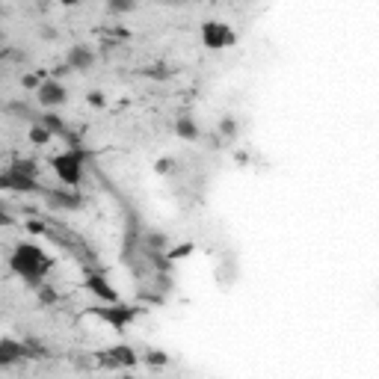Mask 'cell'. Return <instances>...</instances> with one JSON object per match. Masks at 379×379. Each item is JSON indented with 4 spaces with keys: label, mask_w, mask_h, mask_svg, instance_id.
Listing matches in <instances>:
<instances>
[{
    "label": "cell",
    "mask_w": 379,
    "mask_h": 379,
    "mask_svg": "<svg viewBox=\"0 0 379 379\" xmlns=\"http://www.w3.org/2000/svg\"><path fill=\"white\" fill-rule=\"evenodd\" d=\"M9 267H12L15 276H21L30 288H39V285H45V276H47V270L54 267V261L47 258L39 246L18 243L15 246V252H12V258H9Z\"/></svg>",
    "instance_id": "cell-1"
},
{
    "label": "cell",
    "mask_w": 379,
    "mask_h": 379,
    "mask_svg": "<svg viewBox=\"0 0 379 379\" xmlns=\"http://www.w3.org/2000/svg\"><path fill=\"white\" fill-rule=\"evenodd\" d=\"M92 157L89 148H65L62 154L51 157V166L57 172V178L62 181L69 190H77L80 187V181H84V166H86V160Z\"/></svg>",
    "instance_id": "cell-2"
},
{
    "label": "cell",
    "mask_w": 379,
    "mask_h": 379,
    "mask_svg": "<svg viewBox=\"0 0 379 379\" xmlns=\"http://www.w3.org/2000/svg\"><path fill=\"white\" fill-rule=\"evenodd\" d=\"M86 311H89V315H95L98 320H104L107 326H113L116 332H125V329H128L130 323H134L145 308H140V305H119V302H116V305H110V308H98V305H92V308H86Z\"/></svg>",
    "instance_id": "cell-3"
},
{
    "label": "cell",
    "mask_w": 379,
    "mask_h": 379,
    "mask_svg": "<svg viewBox=\"0 0 379 379\" xmlns=\"http://www.w3.org/2000/svg\"><path fill=\"white\" fill-rule=\"evenodd\" d=\"M140 361L137 350L128 347V344H116V347H107L101 353H95V365L98 368H107V370H125V368H134Z\"/></svg>",
    "instance_id": "cell-4"
},
{
    "label": "cell",
    "mask_w": 379,
    "mask_h": 379,
    "mask_svg": "<svg viewBox=\"0 0 379 379\" xmlns=\"http://www.w3.org/2000/svg\"><path fill=\"white\" fill-rule=\"evenodd\" d=\"M202 42L210 51H222V47H232L237 42V33L222 21H205L202 24Z\"/></svg>",
    "instance_id": "cell-5"
},
{
    "label": "cell",
    "mask_w": 379,
    "mask_h": 379,
    "mask_svg": "<svg viewBox=\"0 0 379 379\" xmlns=\"http://www.w3.org/2000/svg\"><path fill=\"white\" fill-rule=\"evenodd\" d=\"M45 202L54 210H80L84 208V196L77 190H45Z\"/></svg>",
    "instance_id": "cell-6"
},
{
    "label": "cell",
    "mask_w": 379,
    "mask_h": 379,
    "mask_svg": "<svg viewBox=\"0 0 379 379\" xmlns=\"http://www.w3.org/2000/svg\"><path fill=\"white\" fill-rule=\"evenodd\" d=\"M0 190H12V193L30 196V193H39L42 187H39L36 178H27V175H18V172L6 169V172H0Z\"/></svg>",
    "instance_id": "cell-7"
},
{
    "label": "cell",
    "mask_w": 379,
    "mask_h": 379,
    "mask_svg": "<svg viewBox=\"0 0 379 379\" xmlns=\"http://www.w3.org/2000/svg\"><path fill=\"white\" fill-rule=\"evenodd\" d=\"M36 98H39V104L45 107V110H54V107H60V104H65V86L60 84V80H42L39 84V89H36Z\"/></svg>",
    "instance_id": "cell-8"
},
{
    "label": "cell",
    "mask_w": 379,
    "mask_h": 379,
    "mask_svg": "<svg viewBox=\"0 0 379 379\" xmlns=\"http://www.w3.org/2000/svg\"><path fill=\"white\" fill-rule=\"evenodd\" d=\"M86 290L95 293L98 300L107 302V305H116V302H119V293L110 288V282H107L101 273H89V276H86Z\"/></svg>",
    "instance_id": "cell-9"
},
{
    "label": "cell",
    "mask_w": 379,
    "mask_h": 379,
    "mask_svg": "<svg viewBox=\"0 0 379 379\" xmlns=\"http://www.w3.org/2000/svg\"><path fill=\"white\" fill-rule=\"evenodd\" d=\"M65 65H69L72 72H89L92 65H95V54H92V47L86 45H74L69 57H65Z\"/></svg>",
    "instance_id": "cell-10"
},
{
    "label": "cell",
    "mask_w": 379,
    "mask_h": 379,
    "mask_svg": "<svg viewBox=\"0 0 379 379\" xmlns=\"http://www.w3.org/2000/svg\"><path fill=\"white\" fill-rule=\"evenodd\" d=\"M24 358V344L15 338H0V368H12Z\"/></svg>",
    "instance_id": "cell-11"
},
{
    "label": "cell",
    "mask_w": 379,
    "mask_h": 379,
    "mask_svg": "<svg viewBox=\"0 0 379 379\" xmlns=\"http://www.w3.org/2000/svg\"><path fill=\"white\" fill-rule=\"evenodd\" d=\"M36 125H42V128H45L51 137H65V134H69V128H65L62 116H57V113H51V110H47V113H42Z\"/></svg>",
    "instance_id": "cell-12"
},
{
    "label": "cell",
    "mask_w": 379,
    "mask_h": 379,
    "mask_svg": "<svg viewBox=\"0 0 379 379\" xmlns=\"http://www.w3.org/2000/svg\"><path fill=\"white\" fill-rule=\"evenodd\" d=\"M175 134H178L181 140H187V142H196V140H199V125H196L190 116H181V119L175 122Z\"/></svg>",
    "instance_id": "cell-13"
},
{
    "label": "cell",
    "mask_w": 379,
    "mask_h": 379,
    "mask_svg": "<svg viewBox=\"0 0 379 379\" xmlns=\"http://www.w3.org/2000/svg\"><path fill=\"white\" fill-rule=\"evenodd\" d=\"M9 169L18 172V175H27V178H36V181H39V163L30 160V157H15Z\"/></svg>",
    "instance_id": "cell-14"
},
{
    "label": "cell",
    "mask_w": 379,
    "mask_h": 379,
    "mask_svg": "<svg viewBox=\"0 0 379 379\" xmlns=\"http://www.w3.org/2000/svg\"><path fill=\"white\" fill-rule=\"evenodd\" d=\"M142 243L148 246V252H166L169 249V237L163 234V232H148L142 237Z\"/></svg>",
    "instance_id": "cell-15"
},
{
    "label": "cell",
    "mask_w": 379,
    "mask_h": 379,
    "mask_svg": "<svg viewBox=\"0 0 379 379\" xmlns=\"http://www.w3.org/2000/svg\"><path fill=\"white\" fill-rule=\"evenodd\" d=\"M142 77H148V80H169L172 72H169L166 62H154V65H145V69H142Z\"/></svg>",
    "instance_id": "cell-16"
},
{
    "label": "cell",
    "mask_w": 379,
    "mask_h": 379,
    "mask_svg": "<svg viewBox=\"0 0 379 379\" xmlns=\"http://www.w3.org/2000/svg\"><path fill=\"white\" fill-rule=\"evenodd\" d=\"M47 356V347L39 344L36 338H27L24 341V358H45Z\"/></svg>",
    "instance_id": "cell-17"
},
{
    "label": "cell",
    "mask_w": 379,
    "mask_h": 379,
    "mask_svg": "<svg viewBox=\"0 0 379 379\" xmlns=\"http://www.w3.org/2000/svg\"><path fill=\"white\" fill-rule=\"evenodd\" d=\"M142 361L148 368H166L169 365V356L163 353V350H148L145 356H142Z\"/></svg>",
    "instance_id": "cell-18"
},
{
    "label": "cell",
    "mask_w": 379,
    "mask_h": 379,
    "mask_svg": "<svg viewBox=\"0 0 379 379\" xmlns=\"http://www.w3.org/2000/svg\"><path fill=\"white\" fill-rule=\"evenodd\" d=\"M134 9H137L134 0H110V4H107V12L110 15H128V12H134Z\"/></svg>",
    "instance_id": "cell-19"
},
{
    "label": "cell",
    "mask_w": 379,
    "mask_h": 379,
    "mask_svg": "<svg viewBox=\"0 0 379 379\" xmlns=\"http://www.w3.org/2000/svg\"><path fill=\"white\" fill-rule=\"evenodd\" d=\"M6 110H9V113H15V116H21V119H30L33 125H36V122H39V116H36V113H33V110H30V104H21V101H12V104H9Z\"/></svg>",
    "instance_id": "cell-20"
},
{
    "label": "cell",
    "mask_w": 379,
    "mask_h": 379,
    "mask_svg": "<svg viewBox=\"0 0 379 379\" xmlns=\"http://www.w3.org/2000/svg\"><path fill=\"white\" fill-rule=\"evenodd\" d=\"M27 137H30V142H33V145H47V142L54 140V137L47 134V130H45L42 125H30V134H27Z\"/></svg>",
    "instance_id": "cell-21"
},
{
    "label": "cell",
    "mask_w": 379,
    "mask_h": 379,
    "mask_svg": "<svg viewBox=\"0 0 379 379\" xmlns=\"http://www.w3.org/2000/svg\"><path fill=\"white\" fill-rule=\"evenodd\" d=\"M220 137H237V119L234 116H222L220 119Z\"/></svg>",
    "instance_id": "cell-22"
},
{
    "label": "cell",
    "mask_w": 379,
    "mask_h": 379,
    "mask_svg": "<svg viewBox=\"0 0 379 379\" xmlns=\"http://www.w3.org/2000/svg\"><path fill=\"white\" fill-rule=\"evenodd\" d=\"M193 255V243H181L175 249H166V261H178V258H187Z\"/></svg>",
    "instance_id": "cell-23"
},
{
    "label": "cell",
    "mask_w": 379,
    "mask_h": 379,
    "mask_svg": "<svg viewBox=\"0 0 379 379\" xmlns=\"http://www.w3.org/2000/svg\"><path fill=\"white\" fill-rule=\"evenodd\" d=\"M36 290H39V302H42V305H54V302H57V290H54L51 285H39Z\"/></svg>",
    "instance_id": "cell-24"
},
{
    "label": "cell",
    "mask_w": 379,
    "mask_h": 379,
    "mask_svg": "<svg viewBox=\"0 0 379 379\" xmlns=\"http://www.w3.org/2000/svg\"><path fill=\"white\" fill-rule=\"evenodd\" d=\"M154 169H157V175H166V172L175 169V160H172V157H160V160L154 163Z\"/></svg>",
    "instance_id": "cell-25"
},
{
    "label": "cell",
    "mask_w": 379,
    "mask_h": 379,
    "mask_svg": "<svg viewBox=\"0 0 379 379\" xmlns=\"http://www.w3.org/2000/svg\"><path fill=\"white\" fill-rule=\"evenodd\" d=\"M86 101H89V107H104V104H107V98H104V92L92 89V92L86 95Z\"/></svg>",
    "instance_id": "cell-26"
},
{
    "label": "cell",
    "mask_w": 379,
    "mask_h": 379,
    "mask_svg": "<svg viewBox=\"0 0 379 379\" xmlns=\"http://www.w3.org/2000/svg\"><path fill=\"white\" fill-rule=\"evenodd\" d=\"M21 84H24V89H39L42 77H39V74H24V77H21Z\"/></svg>",
    "instance_id": "cell-27"
},
{
    "label": "cell",
    "mask_w": 379,
    "mask_h": 379,
    "mask_svg": "<svg viewBox=\"0 0 379 379\" xmlns=\"http://www.w3.org/2000/svg\"><path fill=\"white\" fill-rule=\"evenodd\" d=\"M12 222H15V217H12V213H6V208L0 205V228H6V225H12Z\"/></svg>",
    "instance_id": "cell-28"
},
{
    "label": "cell",
    "mask_w": 379,
    "mask_h": 379,
    "mask_svg": "<svg viewBox=\"0 0 379 379\" xmlns=\"http://www.w3.org/2000/svg\"><path fill=\"white\" fill-rule=\"evenodd\" d=\"M39 36H42V39H57V30H54V27H42Z\"/></svg>",
    "instance_id": "cell-29"
},
{
    "label": "cell",
    "mask_w": 379,
    "mask_h": 379,
    "mask_svg": "<svg viewBox=\"0 0 379 379\" xmlns=\"http://www.w3.org/2000/svg\"><path fill=\"white\" fill-rule=\"evenodd\" d=\"M54 74H57V77H62V74H72V69H69V65H57V69H54Z\"/></svg>",
    "instance_id": "cell-30"
},
{
    "label": "cell",
    "mask_w": 379,
    "mask_h": 379,
    "mask_svg": "<svg viewBox=\"0 0 379 379\" xmlns=\"http://www.w3.org/2000/svg\"><path fill=\"white\" fill-rule=\"evenodd\" d=\"M27 228H30V232H36V234H39V232H47V228H45V225H42V222H30V225H27Z\"/></svg>",
    "instance_id": "cell-31"
},
{
    "label": "cell",
    "mask_w": 379,
    "mask_h": 379,
    "mask_svg": "<svg viewBox=\"0 0 379 379\" xmlns=\"http://www.w3.org/2000/svg\"><path fill=\"white\" fill-rule=\"evenodd\" d=\"M0 370H4V368H0Z\"/></svg>",
    "instance_id": "cell-32"
}]
</instances>
